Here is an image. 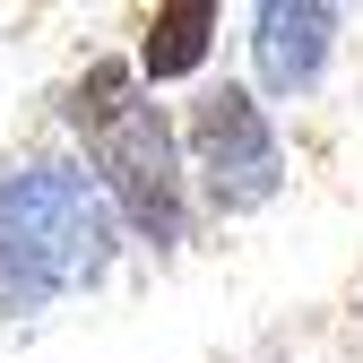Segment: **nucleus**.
I'll return each instance as SVG.
<instances>
[{
  "label": "nucleus",
  "instance_id": "f257e3e1",
  "mask_svg": "<svg viewBox=\"0 0 363 363\" xmlns=\"http://www.w3.org/2000/svg\"><path fill=\"white\" fill-rule=\"evenodd\" d=\"M113 268V199L78 164H9L0 173V311H35Z\"/></svg>",
  "mask_w": 363,
  "mask_h": 363
},
{
  "label": "nucleus",
  "instance_id": "f03ea898",
  "mask_svg": "<svg viewBox=\"0 0 363 363\" xmlns=\"http://www.w3.org/2000/svg\"><path fill=\"white\" fill-rule=\"evenodd\" d=\"M69 121L86 156H96L104 199L121 208V225L139 242H182V156H173V121L139 96L130 61H86V78L69 86Z\"/></svg>",
  "mask_w": 363,
  "mask_h": 363
},
{
  "label": "nucleus",
  "instance_id": "7ed1b4c3",
  "mask_svg": "<svg viewBox=\"0 0 363 363\" xmlns=\"http://www.w3.org/2000/svg\"><path fill=\"white\" fill-rule=\"evenodd\" d=\"M182 139H191V173L199 191L225 208V216H251L286 191V147H277V121L259 113L251 86H199L191 121H182Z\"/></svg>",
  "mask_w": 363,
  "mask_h": 363
},
{
  "label": "nucleus",
  "instance_id": "20e7f679",
  "mask_svg": "<svg viewBox=\"0 0 363 363\" xmlns=\"http://www.w3.org/2000/svg\"><path fill=\"white\" fill-rule=\"evenodd\" d=\"M329 43H337V9H320V0H259V9H251V61H259L268 96L320 86Z\"/></svg>",
  "mask_w": 363,
  "mask_h": 363
},
{
  "label": "nucleus",
  "instance_id": "39448f33",
  "mask_svg": "<svg viewBox=\"0 0 363 363\" xmlns=\"http://www.w3.org/2000/svg\"><path fill=\"white\" fill-rule=\"evenodd\" d=\"M208 43H216V0H173V9H156L147 35H139V69L156 86L164 78H191L208 61Z\"/></svg>",
  "mask_w": 363,
  "mask_h": 363
}]
</instances>
